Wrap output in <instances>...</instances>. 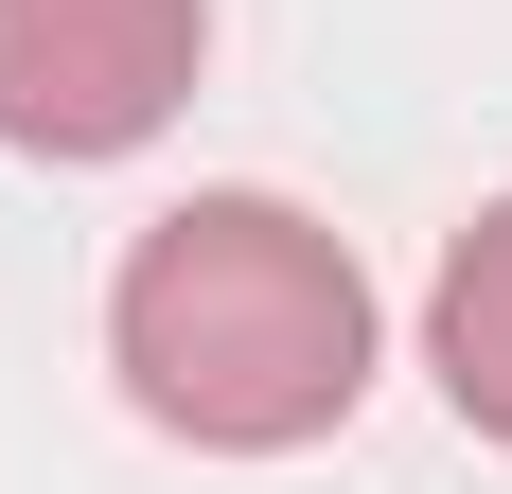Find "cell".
Here are the masks:
<instances>
[{
  "mask_svg": "<svg viewBox=\"0 0 512 494\" xmlns=\"http://www.w3.org/2000/svg\"><path fill=\"white\" fill-rule=\"evenodd\" d=\"M212 0H0V142L18 159H124L195 106Z\"/></svg>",
  "mask_w": 512,
  "mask_h": 494,
  "instance_id": "obj_2",
  "label": "cell"
},
{
  "mask_svg": "<svg viewBox=\"0 0 512 494\" xmlns=\"http://www.w3.org/2000/svg\"><path fill=\"white\" fill-rule=\"evenodd\" d=\"M424 371L460 406L477 442H512V195L442 247V283H424Z\"/></svg>",
  "mask_w": 512,
  "mask_h": 494,
  "instance_id": "obj_3",
  "label": "cell"
},
{
  "mask_svg": "<svg viewBox=\"0 0 512 494\" xmlns=\"http://www.w3.org/2000/svg\"><path fill=\"white\" fill-rule=\"evenodd\" d=\"M106 353H124L142 424H177V442H212V459H283V442H318V424H354V389H371V283H354V247L318 230V212L195 195V212H159V230L124 247Z\"/></svg>",
  "mask_w": 512,
  "mask_h": 494,
  "instance_id": "obj_1",
  "label": "cell"
}]
</instances>
